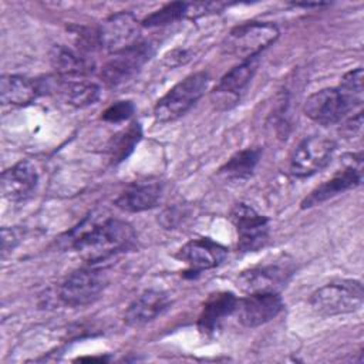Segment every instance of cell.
<instances>
[{
    "label": "cell",
    "mask_w": 364,
    "mask_h": 364,
    "mask_svg": "<svg viewBox=\"0 0 364 364\" xmlns=\"http://www.w3.org/2000/svg\"><path fill=\"white\" fill-rule=\"evenodd\" d=\"M283 310V300L279 293H247L237 299L235 313L237 321L245 327H259L273 320Z\"/></svg>",
    "instance_id": "cell-11"
},
{
    "label": "cell",
    "mask_w": 364,
    "mask_h": 364,
    "mask_svg": "<svg viewBox=\"0 0 364 364\" xmlns=\"http://www.w3.org/2000/svg\"><path fill=\"white\" fill-rule=\"evenodd\" d=\"M142 138V128L139 122H131L127 128L121 129L109 139L107 145L108 159L112 165H117L127 159L134 148Z\"/></svg>",
    "instance_id": "cell-23"
},
{
    "label": "cell",
    "mask_w": 364,
    "mask_h": 364,
    "mask_svg": "<svg viewBox=\"0 0 364 364\" xmlns=\"http://www.w3.org/2000/svg\"><path fill=\"white\" fill-rule=\"evenodd\" d=\"M363 178V164H351L346 166L344 169L334 173L330 179L318 185L316 189H313L309 196H306L301 202V208H313L317 206L346 191H350L361 183Z\"/></svg>",
    "instance_id": "cell-15"
},
{
    "label": "cell",
    "mask_w": 364,
    "mask_h": 364,
    "mask_svg": "<svg viewBox=\"0 0 364 364\" xmlns=\"http://www.w3.org/2000/svg\"><path fill=\"white\" fill-rule=\"evenodd\" d=\"M361 125H363V114L358 112L355 117L347 119V122L344 124V132L348 136H354L355 134H358L361 131Z\"/></svg>",
    "instance_id": "cell-31"
},
{
    "label": "cell",
    "mask_w": 364,
    "mask_h": 364,
    "mask_svg": "<svg viewBox=\"0 0 364 364\" xmlns=\"http://www.w3.org/2000/svg\"><path fill=\"white\" fill-rule=\"evenodd\" d=\"M363 98L348 94L340 87L323 88L313 92L304 102V114L317 124L333 125L340 122L355 107L361 105Z\"/></svg>",
    "instance_id": "cell-5"
},
{
    "label": "cell",
    "mask_w": 364,
    "mask_h": 364,
    "mask_svg": "<svg viewBox=\"0 0 364 364\" xmlns=\"http://www.w3.org/2000/svg\"><path fill=\"white\" fill-rule=\"evenodd\" d=\"M134 111L135 105L132 104V101H117L102 112V119L107 122H121L128 119L134 114Z\"/></svg>",
    "instance_id": "cell-27"
},
{
    "label": "cell",
    "mask_w": 364,
    "mask_h": 364,
    "mask_svg": "<svg viewBox=\"0 0 364 364\" xmlns=\"http://www.w3.org/2000/svg\"><path fill=\"white\" fill-rule=\"evenodd\" d=\"M280 36L276 24L269 21H249L236 26L226 36L222 48L226 54L240 60L257 57Z\"/></svg>",
    "instance_id": "cell-3"
},
{
    "label": "cell",
    "mask_w": 364,
    "mask_h": 364,
    "mask_svg": "<svg viewBox=\"0 0 364 364\" xmlns=\"http://www.w3.org/2000/svg\"><path fill=\"white\" fill-rule=\"evenodd\" d=\"M364 300L363 284L354 279L330 282L317 289L310 297L311 309L324 317L354 313Z\"/></svg>",
    "instance_id": "cell-2"
},
{
    "label": "cell",
    "mask_w": 364,
    "mask_h": 364,
    "mask_svg": "<svg viewBox=\"0 0 364 364\" xmlns=\"http://www.w3.org/2000/svg\"><path fill=\"white\" fill-rule=\"evenodd\" d=\"M50 61L63 78H85L95 67L87 54L65 46H54L50 51Z\"/></svg>",
    "instance_id": "cell-21"
},
{
    "label": "cell",
    "mask_w": 364,
    "mask_h": 364,
    "mask_svg": "<svg viewBox=\"0 0 364 364\" xmlns=\"http://www.w3.org/2000/svg\"><path fill=\"white\" fill-rule=\"evenodd\" d=\"M291 272L287 264H263L242 272L237 284L246 293H279L287 284Z\"/></svg>",
    "instance_id": "cell-12"
},
{
    "label": "cell",
    "mask_w": 364,
    "mask_h": 364,
    "mask_svg": "<svg viewBox=\"0 0 364 364\" xmlns=\"http://www.w3.org/2000/svg\"><path fill=\"white\" fill-rule=\"evenodd\" d=\"M41 87L38 80H30L23 75H3L0 80V100L3 104L27 105L40 94Z\"/></svg>",
    "instance_id": "cell-22"
},
{
    "label": "cell",
    "mask_w": 364,
    "mask_h": 364,
    "mask_svg": "<svg viewBox=\"0 0 364 364\" xmlns=\"http://www.w3.org/2000/svg\"><path fill=\"white\" fill-rule=\"evenodd\" d=\"M73 41L75 44V50L90 54L98 48H101L100 44V36H98V28H91V27H84V26H73L70 27Z\"/></svg>",
    "instance_id": "cell-26"
},
{
    "label": "cell",
    "mask_w": 364,
    "mask_h": 364,
    "mask_svg": "<svg viewBox=\"0 0 364 364\" xmlns=\"http://www.w3.org/2000/svg\"><path fill=\"white\" fill-rule=\"evenodd\" d=\"M154 54L149 43L139 41L135 46L115 53L101 68V78L109 88L121 87L129 82Z\"/></svg>",
    "instance_id": "cell-7"
},
{
    "label": "cell",
    "mask_w": 364,
    "mask_h": 364,
    "mask_svg": "<svg viewBox=\"0 0 364 364\" xmlns=\"http://www.w3.org/2000/svg\"><path fill=\"white\" fill-rule=\"evenodd\" d=\"M338 87L351 95L363 98V68L358 67L344 74Z\"/></svg>",
    "instance_id": "cell-28"
},
{
    "label": "cell",
    "mask_w": 364,
    "mask_h": 364,
    "mask_svg": "<svg viewBox=\"0 0 364 364\" xmlns=\"http://www.w3.org/2000/svg\"><path fill=\"white\" fill-rule=\"evenodd\" d=\"M134 228L119 219L88 216L68 233V242L90 263L102 262L135 245Z\"/></svg>",
    "instance_id": "cell-1"
},
{
    "label": "cell",
    "mask_w": 364,
    "mask_h": 364,
    "mask_svg": "<svg viewBox=\"0 0 364 364\" xmlns=\"http://www.w3.org/2000/svg\"><path fill=\"white\" fill-rule=\"evenodd\" d=\"M183 215H185V212L182 210V208H168L161 213L159 222L164 228L173 229L175 226H178L182 222Z\"/></svg>",
    "instance_id": "cell-29"
},
{
    "label": "cell",
    "mask_w": 364,
    "mask_h": 364,
    "mask_svg": "<svg viewBox=\"0 0 364 364\" xmlns=\"http://www.w3.org/2000/svg\"><path fill=\"white\" fill-rule=\"evenodd\" d=\"M294 6L297 7H306V9H310V7H321V6H327V3H294Z\"/></svg>",
    "instance_id": "cell-32"
},
{
    "label": "cell",
    "mask_w": 364,
    "mask_h": 364,
    "mask_svg": "<svg viewBox=\"0 0 364 364\" xmlns=\"http://www.w3.org/2000/svg\"><path fill=\"white\" fill-rule=\"evenodd\" d=\"M38 175L30 161H20L1 173V193L11 202L27 199L36 189Z\"/></svg>",
    "instance_id": "cell-16"
},
{
    "label": "cell",
    "mask_w": 364,
    "mask_h": 364,
    "mask_svg": "<svg viewBox=\"0 0 364 364\" xmlns=\"http://www.w3.org/2000/svg\"><path fill=\"white\" fill-rule=\"evenodd\" d=\"M186 9H188V3H183V1H173V3L165 4L162 9L145 17L141 26L151 28V27H162V26L172 24L186 17Z\"/></svg>",
    "instance_id": "cell-25"
},
{
    "label": "cell",
    "mask_w": 364,
    "mask_h": 364,
    "mask_svg": "<svg viewBox=\"0 0 364 364\" xmlns=\"http://www.w3.org/2000/svg\"><path fill=\"white\" fill-rule=\"evenodd\" d=\"M336 144L326 136L311 135L304 138L290 156V173L296 178H306L316 173L328 164Z\"/></svg>",
    "instance_id": "cell-8"
},
{
    "label": "cell",
    "mask_w": 364,
    "mask_h": 364,
    "mask_svg": "<svg viewBox=\"0 0 364 364\" xmlns=\"http://www.w3.org/2000/svg\"><path fill=\"white\" fill-rule=\"evenodd\" d=\"M41 91H54L67 104L73 107H87L94 104L100 98V87L95 82L87 81L85 78H63L55 80H40Z\"/></svg>",
    "instance_id": "cell-14"
},
{
    "label": "cell",
    "mask_w": 364,
    "mask_h": 364,
    "mask_svg": "<svg viewBox=\"0 0 364 364\" xmlns=\"http://www.w3.org/2000/svg\"><path fill=\"white\" fill-rule=\"evenodd\" d=\"M237 297L232 291H218L208 297L198 318V328L202 334H213L225 318L235 313Z\"/></svg>",
    "instance_id": "cell-19"
},
{
    "label": "cell",
    "mask_w": 364,
    "mask_h": 364,
    "mask_svg": "<svg viewBox=\"0 0 364 364\" xmlns=\"http://www.w3.org/2000/svg\"><path fill=\"white\" fill-rule=\"evenodd\" d=\"M260 154L262 152L259 148L242 149L230 156V159L219 169V172L229 179H247L259 164Z\"/></svg>",
    "instance_id": "cell-24"
},
{
    "label": "cell",
    "mask_w": 364,
    "mask_h": 364,
    "mask_svg": "<svg viewBox=\"0 0 364 364\" xmlns=\"http://www.w3.org/2000/svg\"><path fill=\"white\" fill-rule=\"evenodd\" d=\"M228 256V249L209 237L192 239L185 243L176 253V257L185 262L192 273L213 269Z\"/></svg>",
    "instance_id": "cell-13"
},
{
    "label": "cell",
    "mask_w": 364,
    "mask_h": 364,
    "mask_svg": "<svg viewBox=\"0 0 364 364\" xmlns=\"http://www.w3.org/2000/svg\"><path fill=\"white\" fill-rule=\"evenodd\" d=\"M108 284L107 274L97 267H84L73 272L58 287V299L70 307L94 303Z\"/></svg>",
    "instance_id": "cell-6"
},
{
    "label": "cell",
    "mask_w": 364,
    "mask_h": 364,
    "mask_svg": "<svg viewBox=\"0 0 364 364\" xmlns=\"http://www.w3.org/2000/svg\"><path fill=\"white\" fill-rule=\"evenodd\" d=\"M189 58H191V55L186 50H173L168 55H165V63L169 67H173V65H181V64L186 63Z\"/></svg>",
    "instance_id": "cell-30"
},
{
    "label": "cell",
    "mask_w": 364,
    "mask_h": 364,
    "mask_svg": "<svg viewBox=\"0 0 364 364\" xmlns=\"http://www.w3.org/2000/svg\"><path fill=\"white\" fill-rule=\"evenodd\" d=\"M230 220L236 228L237 247L242 252H256L269 239V220L246 203H236L230 212Z\"/></svg>",
    "instance_id": "cell-9"
},
{
    "label": "cell",
    "mask_w": 364,
    "mask_h": 364,
    "mask_svg": "<svg viewBox=\"0 0 364 364\" xmlns=\"http://www.w3.org/2000/svg\"><path fill=\"white\" fill-rule=\"evenodd\" d=\"M162 185L158 181L134 182L115 199V206L125 212H144L156 206L161 199Z\"/></svg>",
    "instance_id": "cell-20"
},
{
    "label": "cell",
    "mask_w": 364,
    "mask_h": 364,
    "mask_svg": "<svg viewBox=\"0 0 364 364\" xmlns=\"http://www.w3.org/2000/svg\"><path fill=\"white\" fill-rule=\"evenodd\" d=\"M97 28L101 48L112 54L139 43L141 24L128 11H119L107 17Z\"/></svg>",
    "instance_id": "cell-10"
},
{
    "label": "cell",
    "mask_w": 364,
    "mask_h": 364,
    "mask_svg": "<svg viewBox=\"0 0 364 364\" xmlns=\"http://www.w3.org/2000/svg\"><path fill=\"white\" fill-rule=\"evenodd\" d=\"M259 65V58L253 57L242 61L239 65L228 71L213 90L218 102H225V108H229L230 104H236L240 94L245 91L252 77L255 75Z\"/></svg>",
    "instance_id": "cell-17"
},
{
    "label": "cell",
    "mask_w": 364,
    "mask_h": 364,
    "mask_svg": "<svg viewBox=\"0 0 364 364\" xmlns=\"http://www.w3.org/2000/svg\"><path fill=\"white\" fill-rule=\"evenodd\" d=\"M209 82L206 73H195L173 85L154 108V117L158 122L175 121L188 112L203 95Z\"/></svg>",
    "instance_id": "cell-4"
},
{
    "label": "cell",
    "mask_w": 364,
    "mask_h": 364,
    "mask_svg": "<svg viewBox=\"0 0 364 364\" xmlns=\"http://www.w3.org/2000/svg\"><path fill=\"white\" fill-rule=\"evenodd\" d=\"M169 303L168 293L162 290H146L128 306L124 321L129 327H141L161 316L169 307Z\"/></svg>",
    "instance_id": "cell-18"
}]
</instances>
